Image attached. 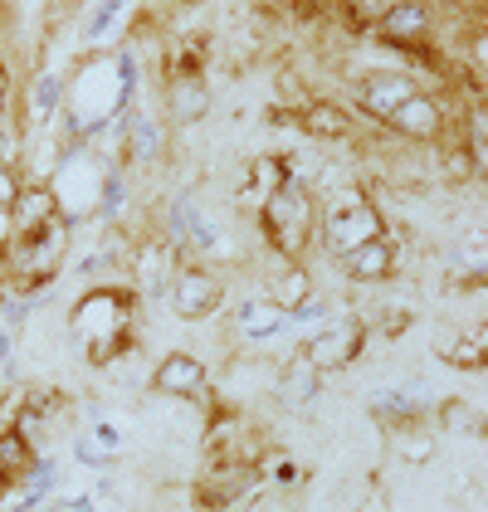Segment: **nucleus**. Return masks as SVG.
Wrapping results in <instances>:
<instances>
[{
	"mask_svg": "<svg viewBox=\"0 0 488 512\" xmlns=\"http://www.w3.org/2000/svg\"><path fill=\"white\" fill-rule=\"evenodd\" d=\"M5 493H10V478H5V473H0V503H5Z\"/></svg>",
	"mask_w": 488,
	"mask_h": 512,
	"instance_id": "nucleus-27",
	"label": "nucleus"
},
{
	"mask_svg": "<svg viewBox=\"0 0 488 512\" xmlns=\"http://www.w3.org/2000/svg\"><path fill=\"white\" fill-rule=\"evenodd\" d=\"M415 93H420V88H415L406 74H366L362 88H357L362 113H366V118H376V122H386V127L406 113Z\"/></svg>",
	"mask_w": 488,
	"mask_h": 512,
	"instance_id": "nucleus-8",
	"label": "nucleus"
},
{
	"mask_svg": "<svg viewBox=\"0 0 488 512\" xmlns=\"http://www.w3.org/2000/svg\"><path fill=\"white\" fill-rule=\"evenodd\" d=\"M64 254H69V220H64V210L49 215L35 230L10 235L5 239V264H0L10 293H35V288H44L49 278L59 274Z\"/></svg>",
	"mask_w": 488,
	"mask_h": 512,
	"instance_id": "nucleus-2",
	"label": "nucleus"
},
{
	"mask_svg": "<svg viewBox=\"0 0 488 512\" xmlns=\"http://www.w3.org/2000/svg\"><path fill=\"white\" fill-rule=\"evenodd\" d=\"M166 303H171V313L176 317H210L220 308V278L210 274V269H196V264H186V269H176L171 283H166Z\"/></svg>",
	"mask_w": 488,
	"mask_h": 512,
	"instance_id": "nucleus-7",
	"label": "nucleus"
},
{
	"mask_svg": "<svg viewBox=\"0 0 488 512\" xmlns=\"http://www.w3.org/2000/svg\"><path fill=\"white\" fill-rule=\"evenodd\" d=\"M406 322H410V313H386L381 317V332H401Z\"/></svg>",
	"mask_w": 488,
	"mask_h": 512,
	"instance_id": "nucleus-24",
	"label": "nucleus"
},
{
	"mask_svg": "<svg viewBox=\"0 0 488 512\" xmlns=\"http://www.w3.org/2000/svg\"><path fill=\"white\" fill-rule=\"evenodd\" d=\"M298 122L313 142H337V137H352V118L337 108V103H323V98H308L298 108Z\"/></svg>",
	"mask_w": 488,
	"mask_h": 512,
	"instance_id": "nucleus-12",
	"label": "nucleus"
},
{
	"mask_svg": "<svg viewBox=\"0 0 488 512\" xmlns=\"http://www.w3.org/2000/svg\"><path fill=\"white\" fill-rule=\"evenodd\" d=\"M318 376H323V371H313V366H308V361L298 356V361H293V371L284 376V386H279V391H284V400L303 405V400H313V395H318Z\"/></svg>",
	"mask_w": 488,
	"mask_h": 512,
	"instance_id": "nucleus-19",
	"label": "nucleus"
},
{
	"mask_svg": "<svg viewBox=\"0 0 488 512\" xmlns=\"http://www.w3.org/2000/svg\"><path fill=\"white\" fill-rule=\"evenodd\" d=\"M293 478H298V469L284 464V459H274V483H293Z\"/></svg>",
	"mask_w": 488,
	"mask_h": 512,
	"instance_id": "nucleus-25",
	"label": "nucleus"
},
{
	"mask_svg": "<svg viewBox=\"0 0 488 512\" xmlns=\"http://www.w3.org/2000/svg\"><path fill=\"white\" fill-rule=\"evenodd\" d=\"M205 59H210V44H205L201 35H191V40H181L171 49L166 74H171V79H205Z\"/></svg>",
	"mask_w": 488,
	"mask_h": 512,
	"instance_id": "nucleus-15",
	"label": "nucleus"
},
{
	"mask_svg": "<svg viewBox=\"0 0 488 512\" xmlns=\"http://www.w3.org/2000/svg\"><path fill=\"white\" fill-rule=\"evenodd\" d=\"M445 352L449 366H464V371H479L484 366V352H488V342H484V332H464L459 342H449V347H440Z\"/></svg>",
	"mask_w": 488,
	"mask_h": 512,
	"instance_id": "nucleus-18",
	"label": "nucleus"
},
{
	"mask_svg": "<svg viewBox=\"0 0 488 512\" xmlns=\"http://www.w3.org/2000/svg\"><path fill=\"white\" fill-rule=\"evenodd\" d=\"M259 220H264V235L274 244V254L279 259H298L308 249V239H313V220H318L313 191L303 181H284L274 196H264Z\"/></svg>",
	"mask_w": 488,
	"mask_h": 512,
	"instance_id": "nucleus-3",
	"label": "nucleus"
},
{
	"mask_svg": "<svg viewBox=\"0 0 488 512\" xmlns=\"http://www.w3.org/2000/svg\"><path fill=\"white\" fill-rule=\"evenodd\" d=\"M5 98H10V74H5V64H0V113H5Z\"/></svg>",
	"mask_w": 488,
	"mask_h": 512,
	"instance_id": "nucleus-26",
	"label": "nucleus"
},
{
	"mask_svg": "<svg viewBox=\"0 0 488 512\" xmlns=\"http://www.w3.org/2000/svg\"><path fill=\"white\" fill-rule=\"evenodd\" d=\"M249 171H254V186H259L264 196H274V191H279V186L288 181V166L279 157H259L254 166H249Z\"/></svg>",
	"mask_w": 488,
	"mask_h": 512,
	"instance_id": "nucleus-20",
	"label": "nucleus"
},
{
	"mask_svg": "<svg viewBox=\"0 0 488 512\" xmlns=\"http://www.w3.org/2000/svg\"><path fill=\"white\" fill-rule=\"evenodd\" d=\"M235 322H240L244 337H279L288 327V313L279 308V303H269V298H249V303H240V313H235Z\"/></svg>",
	"mask_w": 488,
	"mask_h": 512,
	"instance_id": "nucleus-13",
	"label": "nucleus"
},
{
	"mask_svg": "<svg viewBox=\"0 0 488 512\" xmlns=\"http://www.w3.org/2000/svg\"><path fill=\"white\" fill-rule=\"evenodd\" d=\"M40 454H35V444L25 439L20 430H0V473L10 478V483H20L25 473H30V464H35Z\"/></svg>",
	"mask_w": 488,
	"mask_h": 512,
	"instance_id": "nucleus-14",
	"label": "nucleus"
},
{
	"mask_svg": "<svg viewBox=\"0 0 488 512\" xmlns=\"http://www.w3.org/2000/svg\"><path fill=\"white\" fill-rule=\"evenodd\" d=\"M74 454H79V464H88V469H103V464H108V454H103L93 439H79V444H74Z\"/></svg>",
	"mask_w": 488,
	"mask_h": 512,
	"instance_id": "nucleus-22",
	"label": "nucleus"
},
{
	"mask_svg": "<svg viewBox=\"0 0 488 512\" xmlns=\"http://www.w3.org/2000/svg\"><path fill=\"white\" fill-rule=\"evenodd\" d=\"M362 342H366V322L362 317H342V322H323V327L303 342L298 356H303L313 371H342V366L357 361Z\"/></svg>",
	"mask_w": 488,
	"mask_h": 512,
	"instance_id": "nucleus-6",
	"label": "nucleus"
},
{
	"mask_svg": "<svg viewBox=\"0 0 488 512\" xmlns=\"http://www.w3.org/2000/svg\"><path fill=\"white\" fill-rule=\"evenodd\" d=\"M205 113V79H171V118L191 122Z\"/></svg>",
	"mask_w": 488,
	"mask_h": 512,
	"instance_id": "nucleus-16",
	"label": "nucleus"
},
{
	"mask_svg": "<svg viewBox=\"0 0 488 512\" xmlns=\"http://www.w3.org/2000/svg\"><path fill=\"white\" fill-rule=\"evenodd\" d=\"M371 410H376V420L381 425H415V415H420V400L406 391H386L371 400Z\"/></svg>",
	"mask_w": 488,
	"mask_h": 512,
	"instance_id": "nucleus-17",
	"label": "nucleus"
},
{
	"mask_svg": "<svg viewBox=\"0 0 488 512\" xmlns=\"http://www.w3.org/2000/svg\"><path fill=\"white\" fill-rule=\"evenodd\" d=\"M386 235V220H381V210L371 205L366 196H342L332 210H327V220H323V244H327V254H352L357 244H366V239H381Z\"/></svg>",
	"mask_w": 488,
	"mask_h": 512,
	"instance_id": "nucleus-5",
	"label": "nucleus"
},
{
	"mask_svg": "<svg viewBox=\"0 0 488 512\" xmlns=\"http://www.w3.org/2000/svg\"><path fill=\"white\" fill-rule=\"evenodd\" d=\"M264 493V473L259 464H230V459H210V469L196 478V508L201 512H235L254 503Z\"/></svg>",
	"mask_w": 488,
	"mask_h": 512,
	"instance_id": "nucleus-4",
	"label": "nucleus"
},
{
	"mask_svg": "<svg viewBox=\"0 0 488 512\" xmlns=\"http://www.w3.org/2000/svg\"><path fill=\"white\" fill-rule=\"evenodd\" d=\"M132 322H137V303L122 288H93L69 313L74 342L83 347V356L93 366H108V361H118L132 347Z\"/></svg>",
	"mask_w": 488,
	"mask_h": 512,
	"instance_id": "nucleus-1",
	"label": "nucleus"
},
{
	"mask_svg": "<svg viewBox=\"0 0 488 512\" xmlns=\"http://www.w3.org/2000/svg\"><path fill=\"white\" fill-rule=\"evenodd\" d=\"M342 264H347V274L352 278H366V283H376V278H391L396 274V249H391V239H366L357 244L352 254H342Z\"/></svg>",
	"mask_w": 488,
	"mask_h": 512,
	"instance_id": "nucleus-11",
	"label": "nucleus"
},
{
	"mask_svg": "<svg viewBox=\"0 0 488 512\" xmlns=\"http://www.w3.org/2000/svg\"><path fill=\"white\" fill-rule=\"evenodd\" d=\"M205 371L196 356H186V352H176V356H166L162 366H157V391L166 395H186V400H205Z\"/></svg>",
	"mask_w": 488,
	"mask_h": 512,
	"instance_id": "nucleus-10",
	"label": "nucleus"
},
{
	"mask_svg": "<svg viewBox=\"0 0 488 512\" xmlns=\"http://www.w3.org/2000/svg\"><path fill=\"white\" fill-rule=\"evenodd\" d=\"M15 191H20V181L10 176V166H0V205L10 210V200H15Z\"/></svg>",
	"mask_w": 488,
	"mask_h": 512,
	"instance_id": "nucleus-23",
	"label": "nucleus"
},
{
	"mask_svg": "<svg viewBox=\"0 0 488 512\" xmlns=\"http://www.w3.org/2000/svg\"><path fill=\"white\" fill-rule=\"evenodd\" d=\"M376 35L391 44V49L410 54L415 44H425V35H430V15H425L420 0H391L386 15L376 20Z\"/></svg>",
	"mask_w": 488,
	"mask_h": 512,
	"instance_id": "nucleus-9",
	"label": "nucleus"
},
{
	"mask_svg": "<svg viewBox=\"0 0 488 512\" xmlns=\"http://www.w3.org/2000/svg\"><path fill=\"white\" fill-rule=\"evenodd\" d=\"M59 93H64L59 79H40V88H35V108H40V113H54V108H59Z\"/></svg>",
	"mask_w": 488,
	"mask_h": 512,
	"instance_id": "nucleus-21",
	"label": "nucleus"
}]
</instances>
